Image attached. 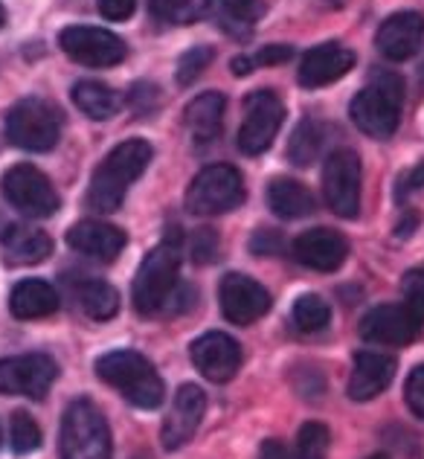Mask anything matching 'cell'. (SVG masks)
Returning <instances> with one entry per match:
<instances>
[{
  "mask_svg": "<svg viewBox=\"0 0 424 459\" xmlns=\"http://www.w3.org/2000/svg\"><path fill=\"white\" fill-rule=\"evenodd\" d=\"M151 163V146L145 140H125L96 166L88 189V207L100 212H117L123 207L131 184Z\"/></svg>",
  "mask_w": 424,
  "mask_h": 459,
  "instance_id": "obj_1",
  "label": "cell"
},
{
  "mask_svg": "<svg viewBox=\"0 0 424 459\" xmlns=\"http://www.w3.org/2000/svg\"><path fill=\"white\" fill-rule=\"evenodd\" d=\"M96 376L140 410L160 407L166 398L163 378L157 376L154 364L134 349H117L102 355L96 360Z\"/></svg>",
  "mask_w": 424,
  "mask_h": 459,
  "instance_id": "obj_2",
  "label": "cell"
},
{
  "mask_svg": "<svg viewBox=\"0 0 424 459\" xmlns=\"http://www.w3.org/2000/svg\"><path fill=\"white\" fill-rule=\"evenodd\" d=\"M402 105H404V82L395 74H372L369 84L363 88L352 105V123L372 140H390L398 123H402Z\"/></svg>",
  "mask_w": 424,
  "mask_h": 459,
  "instance_id": "obj_3",
  "label": "cell"
},
{
  "mask_svg": "<svg viewBox=\"0 0 424 459\" xmlns=\"http://www.w3.org/2000/svg\"><path fill=\"white\" fill-rule=\"evenodd\" d=\"M177 271H180V238L172 233V238L166 236L151 253H145V259L140 264V271L134 276V308L145 317L163 314L169 297L177 288Z\"/></svg>",
  "mask_w": 424,
  "mask_h": 459,
  "instance_id": "obj_4",
  "label": "cell"
},
{
  "mask_svg": "<svg viewBox=\"0 0 424 459\" xmlns=\"http://www.w3.org/2000/svg\"><path fill=\"white\" fill-rule=\"evenodd\" d=\"M58 451L62 459H111V430L100 407L88 398H79L65 410Z\"/></svg>",
  "mask_w": 424,
  "mask_h": 459,
  "instance_id": "obj_5",
  "label": "cell"
},
{
  "mask_svg": "<svg viewBox=\"0 0 424 459\" xmlns=\"http://www.w3.org/2000/svg\"><path fill=\"white\" fill-rule=\"evenodd\" d=\"M245 201V178L236 166L215 163L201 169L186 189V210L192 215H221Z\"/></svg>",
  "mask_w": 424,
  "mask_h": 459,
  "instance_id": "obj_6",
  "label": "cell"
},
{
  "mask_svg": "<svg viewBox=\"0 0 424 459\" xmlns=\"http://www.w3.org/2000/svg\"><path fill=\"white\" fill-rule=\"evenodd\" d=\"M6 137L23 152H50L62 137V114L44 100H21L6 114Z\"/></svg>",
  "mask_w": 424,
  "mask_h": 459,
  "instance_id": "obj_7",
  "label": "cell"
},
{
  "mask_svg": "<svg viewBox=\"0 0 424 459\" xmlns=\"http://www.w3.org/2000/svg\"><path fill=\"white\" fill-rule=\"evenodd\" d=\"M0 189H4V198L12 207L23 215H30V219H50V215L62 207V198H58L50 178L30 163L12 166L9 172L0 178Z\"/></svg>",
  "mask_w": 424,
  "mask_h": 459,
  "instance_id": "obj_8",
  "label": "cell"
},
{
  "mask_svg": "<svg viewBox=\"0 0 424 459\" xmlns=\"http://www.w3.org/2000/svg\"><path fill=\"white\" fill-rule=\"evenodd\" d=\"M323 195L341 219H355L360 212V157L352 149H337L325 157Z\"/></svg>",
  "mask_w": 424,
  "mask_h": 459,
  "instance_id": "obj_9",
  "label": "cell"
},
{
  "mask_svg": "<svg viewBox=\"0 0 424 459\" xmlns=\"http://www.w3.org/2000/svg\"><path fill=\"white\" fill-rule=\"evenodd\" d=\"M285 105L273 91H253L245 100V119H241L236 146L245 154H262L271 149L276 131L282 126Z\"/></svg>",
  "mask_w": 424,
  "mask_h": 459,
  "instance_id": "obj_10",
  "label": "cell"
},
{
  "mask_svg": "<svg viewBox=\"0 0 424 459\" xmlns=\"http://www.w3.org/2000/svg\"><path fill=\"white\" fill-rule=\"evenodd\" d=\"M62 50L84 67H114L125 58V41L102 27H67L58 35Z\"/></svg>",
  "mask_w": 424,
  "mask_h": 459,
  "instance_id": "obj_11",
  "label": "cell"
},
{
  "mask_svg": "<svg viewBox=\"0 0 424 459\" xmlns=\"http://www.w3.org/2000/svg\"><path fill=\"white\" fill-rule=\"evenodd\" d=\"M58 376V367L50 355L30 352L0 360V393L44 398Z\"/></svg>",
  "mask_w": 424,
  "mask_h": 459,
  "instance_id": "obj_12",
  "label": "cell"
},
{
  "mask_svg": "<svg viewBox=\"0 0 424 459\" xmlns=\"http://www.w3.org/2000/svg\"><path fill=\"white\" fill-rule=\"evenodd\" d=\"M424 320L416 317V311L407 303H386L372 308L367 317L360 320V337L367 343L378 346H407L413 343L421 332Z\"/></svg>",
  "mask_w": 424,
  "mask_h": 459,
  "instance_id": "obj_13",
  "label": "cell"
},
{
  "mask_svg": "<svg viewBox=\"0 0 424 459\" xmlns=\"http://www.w3.org/2000/svg\"><path fill=\"white\" fill-rule=\"evenodd\" d=\"M218 299H221V311L229 323L250 325L271 311V294L256 280L245 273H227L218 288Z\"/></svg>",
  "mask_w": 424,
  "mask_h": 459,
  "instance_id": "obj_14",
  "label": "cell"
},
{
  "mask_svg": "<svg viewBox=\"0 0 424 459\" xmlns=\"http://www.w3.org/2000/svg\"><path fill=\"white\" fill-rule=\"evenodd\" d=\"M203 413H207V395H203L201 386L195 384H184L172 398V407H169V416L163 421L160 439L166 451H177L195 437V430L201 425Z\"/></svg>",
  "mask_w": 424,
  "mask_h": 459,
  "instance_id": "obj_15",
  "label": "cell"
},
{
  "mask_svg": "<svg viewBox=\"0 0 424 459\" xmlns=\"http://www.w3.org/2000/svg\"><path fill=\"white\" fill-rule=\"evenodd\" d=\"M189 358L207 381L224 384L241 367V346L224 332H207L189 346Z\"/></svg>",
  "mask_w": 424,
  "mask_h": 459,
  "instance_id": "obj_16",
  "label": "cell"
},
{
  "mask_svg": "<svg viewBox=\"0 0 424 459\" xmlns=\"http://www.w3.org/2000/svg\"><path fill=\"white\" fill-rule=\"evenodd\" d=\"M349 256V241L329 227H314L306 230L302 236L294 241V259L302 268L320 271V273H332L337 271Z\"/></svg>",
  "mask_w": 424,
  "mask_h": 459,
  "instance_id": "obj_17",
  "label": "cell"
},
{
  "mask_svg": "<svg viewBox=\"0 0 424 459\" xmlns=\"http://www.w3.org/2000/svg\"><path fill=\"white\" fill-rule=\"evenodd\" d=\"M352 67H355V53L349 50V47L337 41H325L306 53L297 79L302 88L314 91V88H325V84L343 79Z\"/></svg>",
  "mask_w": 424,
  "mask_h": 459,
  "instance_id": "obj_18",
  "label": "cell"
},
{
  "mask_svg": "<svg viewBox=\"0 0 424 459\" xmlns=\"http://www.w3.org/2000/svg\"><path fill=\"white\" fill-rule=\"evenodd\" d=\"M375 44L390 62H404V58L416 56L424 44V15H419V12H395L381 23Z\"/></svg>",
  "mask_w": 424,
  "mask_h": 459,
  "instance_id": "obj_19",
  "label": "cell"
},
{
  "mask_svg": "<svg viewBox=\"0 0 424 459\" xmlns=\"http://www.w3.org/2000/svg\"><path fill=\"white\" fill-rule=\"evenodd\" d=\"M125 241L128 238L123 230L96 219H84L67 230V245L76 253H82V256L100 262H114L123 253Z\"/></svg>",
  "mask_w": 424,
  "mask_h": 459,
  "instance_id": "obj_20",
  "label": "cell"
},
{
  "mask_svg": "<svg viewBox=\"0 0 424 459\" xmlns=\"http://www.w3.org/2000/svg\"><path fill=\"white\" fill-rule=\"evenodd\" d=\"M395 378V358L384 352L363 349L355 355L352 378H349V398L352 402H372L378 398Z\"/></svg>",
  "mask_w": 424,
  "mask_h": 459,
  "instance_id": "obj_21",
  "label": "cell"
},
{
  "mask_svg": "<svg viewBox=\"0 0 424 459\" xmlns=\"http://www.w3.org/2000/svg\"><path fill=\"white\" fill-rule=\"evenodd\" d=\"M0 245L9 264H39L53 253V238L30 224H9L0 233Z\"/></svg>",
  "mask_w": 424,
  "mask_h": 459,
  "instance_id": "obj_22",
  "label": "cell"
},
{
  "mask_svg": "<svg viewBox=\"0 0 424 459\" xmlns=\"http://www.w3.org/2000/svg\"><path fill=\"white\" fill-rule=\"evenodd\" d=\"M58 308V294L50 282L44 280H23L12 288L9 294V311L15 314L18 320H39V317H50Z\"/></svg>",
  "mask_w": 424,
  "mask_h": 459,
  "instance_id": "obj_23",
  "label": "cell"
},
{
  "mask_svg": "<svg viewBox=\"0 0 424 459\" xmlns=\"http://www.w3.org/2000/svg\"><path fill=\"white\" fill-rule=\"evenodd\" d=\"M224 96L207 91L195 96L186 105V128L195 143H212L218 134H221V123H224Z\"/></svg>",
  "mask_w": 424,
  "mask_h": 459,
  "instance_id": "obj_24",
  "label": "cell"
},
{
  "mask_svg": "<svg viewBox=\"0 0 424 459\" xmlns=\"http://www.w3.org/2000/svg\"><path fill=\"white\" fill-rule=\"evenodd\" d=\"M268 207L280 219H302V215L314 212V198L299 180L273 178L268 184Z\"/></svg>",
  "mask_w": 424,
  "mask_h": 459,
  "instance_id": "obj_25",
  "label": "cell"
},
{
  "mask_svg": "<svg viewBox=\"0 0 424 459\" xmlns=\"http://www.w3.org/2000/svg\"><path fill=\"white\" fill-rule=\"evenodd\" d=\"M73 102L76 108L91 119H111L119 111V93L105 82H93V79H82L73 84Z\"/></svg>",
  "mask_w": 424,
  "mask_h": 459,
  "instance_id": "obj_26",
  "label": "cell"
},
{
  "mask_svg": "<svg viewBox=\"0 0 424 459\" xmlns=\"http://www.w3.org/2000/svg\"><path fill=\"white\" fill-rule=\"evenodd\" d=\"M76 303L91 320H111L119 311V294L102 280H82L76 285Z\"/></svg>",
  "mask_w": 424,
  "mask_h": 459,
  "instance_id": "obj_27",
  "label": "cell"
},
{
  "mask_svg": "<svg viewBox=\"0 0 424 459\" xmlns=\"http://www.w3.org/2000/svg\"><path fill=\"white\" fill-rule=\"evenodd\" d=\"M325 149V126L320 119H302L288 143V157L294 166H311Z\"/></svg>",
  "mask_w": 424,
  "mask_h": 459,
  "instance_id": "obj_28",
  "label": "cell"
},
{
  "mask_svg": "<svg viewBox=\"0 0 424 459\" xmlns=\"http://www.w3.org/2000/svg\"><path fill=\"white\" fill-rule=\"evenodd\" d=\"M212 6L218 12V23L229 35H247L253 23L264 15L262 0H212Z\"/></svg>",
  "mask_w": 424,
  "mask_h": 459,
  "instance_id": "obj_29",
  "label": "cell"
},
{
  "mask_svg": "<svg viewBox=\"0 0 424 459\" xmlns=\"http://www.w3.org/2000/svg\"><path fill=\"white\" fill-rule=\"evenodd\" d=\"M212 9V0H149V12L163 23L186 27L201 21Z\"/></svg>",
  "mask_w": 424,
  "mask_h": 459,
  "instance_id": "obj_30",
  "label": "cell"
},
{
  "mask_svg": "<svg viewBox=\"0 0 424 459\" xmlns=\"http://www.w3.org/2000/svg\"><path fill=\"white\" fill-rule=\"evenodd\" d=\"M332 320V306L320 294H302L294 303V323L299 332L314 334L323 332Z\"/></svg>",
  "mask_w": 424,
  "mask_h": 459,
  "instance_id": "obj_31",
  "label": "cell"
},
{
  "mask_svg": "<svg viewBox=\"0 0 424 459\" xmlns=\"http://www.w3.org/2000/svg\"><path fill=\"white\" fill-rule=\"evenodd\" d=\"M41 428L35 425V419L23 410H15L9 419V445L15 454H32L41 448Z\"/></svg>",
  "mask_w": 424,
  "mask_h": 459,
  "instance_id": "obj_32",
  "label": "cell"
},
{
  "mask_svg": "<svg viewBox=\"0 0 424 459\" xmlns=\"http://www.w3.org/2000/svg\"><path fill=\"white\" fill-rule=\"evenodd\" d=\"M329 445H332V433L323 421H308V425L299 428L297 437V456L299 459H325L329 456Z\"/></svg>",
  "mask_w": 424,
  "mask_h": 459,
  "instance_id": "obj_33",
  "label": "cell"
},
{
  "mask_svg": "<svg viewBox=\"0 0 424 459\" xmlns=\"http://www.w3.org/2000/svg\"><path fill=\"white\" fill-rule=\"evenodd\" d=\"M215 58V50L212 47H192V50H186L184 56H180V62H177V82L180 84H192L195 82L203 70L210 67V62Z\"/></svg>",
  "mask_w": 424,
  "mask_h": 459,
  "instance_id": "obj_34",
  "label": "cell"
},
{
  "mask_svg": "<svg viewBox=\"0 0 424 459\" xmlns=\"http://www.w3.org/2000/svg\"><path fill=\"white\" fill-rule=\"evenodd\" d=\"M189 256H192V262H198V264H210V262L218 259V236L212 233L210 227H201V230L192 233Z\"/></svg>",
  "mask_w": 424,
  "mask_h": 459,
  "instance_id": "obj_35",
  "label": "cell"
},
{
  "mask_svg": "<svg viewBox=\"0 0 424 459\" xmlns=\"http://www.w3.org/2000/svg\"><path fill=\"white\" fill-rule=\"evenodd\" d=\"M404 303L416 311V317L424 320V271H410L402 282Z\"/></svg>",
  "mask_w": 424,
  "mask_h": 459,
  "instance_id": "obj_36",
  "label": "cell"
},
{
  "mask_svg": "<svg viewBox=\"0 0 424 459\" xmlns=\"http://www.w3.org/2000/svg\"><path fill=\"white\" fill-rule=\"evenodd\" d=\"M128 102L137 114H151L157 102H160V91H157L151 82H137L128 93Z\"/></svg>",
  "mask_w": 424,
  "mask_h": 459,
  "instance_id": "obj_37",
  "label": "cell"
},
{
  "mask_svg": "<svg viewBox=\"0 0 424 459\" xmlns=\"http://www.w3.org/2000/svg\"><path fill=\"white\" fill-rule=\"evenodd\" d=\"M404 398H407V407L413 410L419 419H424V364L410 372V378L404 384Z\"/></svg>",
  "mask_w": 424,
  "mask_h": 459,
  "instance_id": "obj_38",
  "label": "cell"
},
{
  "mask_svg": "<svg viewBox=\"0 0 424 459\" xmlns=\"http://www.w3.org/2000/svg\"><path fill=\"white\" fill-rule=\"evenodd\" d=\"M285 241L282 236L276 233V230H256L250 238V253H256V256H276V253H282Z\"/></svg>",
  "mask_w": 424,
  "mask_h": 459,
  "instance_id": "obj_39",
  "label": "cell"
},
{
  "mask_svg": "<svg viewBox=\"0 0 424 459\" xmlns=\"http://www.w3.org/2000/svg\"><path fill=\"white\" fill-rule=\"evenodd\" d=\"M290 56H294V47H288V44H268V47H262L256 56H253V65H256V67L285 65Z\"/></svg>",
  "mask_w": 424,
  "mask_h": 459,
  "instance_id": "obj_40",
  "label": "cell"
},
{
  "mask_svg": "<svg viewBox=\"0 0 424 459\" xmlns=\"http://www.w3.org/2000/svg\"><path fill=\"white\" fill-rule=\"evenodd\" d=\"M96 6H100L102 18L108 21H128L134 15L137 0H96Z\"/></svg>",
  "mask_w": 424,
  "mask_h": 459,
  "instance_id": "obj_41",
  "label": "cell"
},
{
  "mask_svg": "<svg viewBox=\"0 0 424 459\" xmlns=\"http://www.w3.org/2000/svg\"><path fill=\"white\" fill-rule=\"evenodd\" d=\"M424 189V163L413 166L407 175L398 178V186H395V198L398 201H404L407 195H413V192Z\"/></svg>",
  "mask_w": 424,
  "mask_h": 459,
  "instance_id": "obj_42",
  "label": "cell"
},
{
  "mask_svg": "<svg viewBox=\"0 0 424 459\" xmlns=\"http://www.w3.org/2000/svg\"><path fill=\"white\" fill-rule=\"evenodd\" d=\"M416 227H419V215L416 212H407L404 219L395 224V238H410Z\"/></svg>",
  "mask_w": 424,
  "mask_h": 459,
  "instance_id": "obj_43",
  "label": "cell"
},
{
  "mask_svg": "<svg viewBox=\"0 0 424 459\" xmlns=\"http://www.w3.org/2000/svg\"><path fill=\"white\" fill-rule=\"evenodd\" d=\"M259 459H288V451H285V445H282V442L268 439V442L262 445Z\"/></svg>",
  "mask_w": 424,
  "mask_h": 459,
  "instance_id": "obj_44",
  "label": "cell"
},
{
  "mask_svg": "<svg viewBox=\"0 0 424 459\" xmlns=\"http://www.w3.org/2000/svg\"><path fill=\"white\" fill-rule=\"evenodd\" d=\"M253 56H236L233 62H229V70H233L236 76H247V74H253Z\"/></svg>",
  "mask_w": 424,
  "mask_h": 459,
  "instance_id": "obj_45",
  "label": "cell"
},
{
  "mask_svg": "<svg viewBox=\"0 0 424 459\" xmlns=\"http://www.w3.org/2000/svg\"><path fill=\"white\" fill-rule=\"evenodd\" d=\"M4 23H6V9L0 6V27H4Z\"/></svg>",
  "mask_w": 424,
  "mask_h": 459,
  "instance_id": "obj_46",
  "label": "cell"
},
{
  "mask_svg": "<svg viewBox=\"0 0 424 459\" xmlns=\"http://www.w3.org/2000/svg\"><path fill=\"white\" fill-rule=\"evenodd\" d=\"M369 459H390V456H384V454H378V456H369Z\"/></svg>",
  "mask_w": 424,
  "mask_h": 459,
  "instance_id": "obj_47",
  "label": "cell"
},
{
  "mask_svg": "<svg viewBox=\"0 0 424 459\" xmlns=\"http://www.w3.org/2000/svg\"><path fill=\"white\" fill-rule=\"evenodd\" d=\"M421 79H424V65H421Z\"/></svg>",
  "mask_w": 424,
  "mask_h": 459,
  "instance_id": "obj_48",
  "label": "cell"
}]
</instances>
